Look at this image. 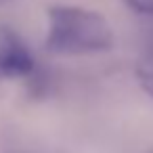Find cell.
<instances>
[{"label":"cell","instance_id":"cell-3","mask_svg":"<svg viewBox=\"0 0 153 153\" xmlns=\"http://www.w3.org/2000/svg\"><path fill=\"white\" fill-rule=\"evenodd\" d=\"M136 78H138L140 86L145 88V92L153 97V55L147 57V59L138 65V69H136Z\"/></svg>","mask_w":153,"mask_h":153},{"label":"cell","instance_id":"cell-6","mask_svg":"<svg viewBox=\"0 0 153 153\" xmlns=\"http://www.w3.org/2000/svg\"><path fill=\"white\" fill-rule=\"evenodd\" d=\"M0 2H2V0H0Z\"/></svg>","mask_w":153,"mask_h":153},{"label":"cell","instance_id":"cell-1","mask_svg":"<svg viewBox=\"0 0 153 153\" xmlns=\"http://www.w3.org/2000/svg\"><path fill=\"white\" fill-rule=\"evenodd\" d=\"M111 44L113 34L103 15L80 7H53L48 11L46 46L53 53H103L109 51Z\"/></svg>","mask_w":153,"mask_h":153},{"label":"cell","instance_id":"cell-2","mask_svg":"<svg viewBox=\"0 0 153 153\" xmlns=\"http://www.w3.org/2000/svg\"><path fill=\"white\" fill-rule=\"evenodd\" d=\"M32 69L34 57L27 46L13 30L0 25V80L21 78L32 74Z\"/></svg>","mask_w":153,"mask_h":153},{"label":"cell","instance_id":"cell-4","mask_svg":"<svg viewBox=\"0 0 153 153\" xmlns=\"http://www.w3.org/2000/svg\"><path fill=\"white\" fill-rule=\"evenodd\" d=\"M126 4H128L132 11L140 13V15L153 17V0H126Z\"/></svg>","mask_w":153,"mask_h":153},{"label":"cell","instance_id":"cell-5","mask_svg":"<svg viewBox=\"0 0 153 153\" xmlns=\"http://www.w3.org/2000/svg\"><path fill=\"white\" fill-rule=\"evenodd\" d=\"M15 153H19V151H15Z\"/></svg>","mask_w":153,"mask_h":153}]
</instances>
